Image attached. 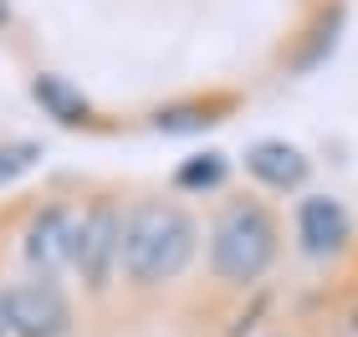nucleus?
Listing matches in <instances>:
<instances>
[{"label": "nucleus", "instance_id": "nucleus-2", "mask_svg": "<svg viewBox=\"0 0 358 337\" xmlns=\"http://www.w3.org/2000/svg\"><path fill=\"white\" fill-rule=\"evenodd\" d=\"M276 261V220L256 200L225 204L220 220L210 225V271L225 286H251L266 276Z\"/></svg>", "mask_w": 358, "mask_h": 337}, {"label": "nucleus", "instance_id": "nucleus-11", "mask_svg": "<svg viewBox=\"0 0 358 337\" xmlns=\"http://www.w3.org/2000/svg\"><path fill=\"white\" fill-rule=\"evenodd\" d=\"M338 26H343V10H328V15L317 21V31H313V46H307V52L297 57V67H302V72H313L317 61H322V57H328L333 46H338Z\"/></svg>", "mask_w": 358, "mask_h": 337}, {"label": "nucleus", "instance_id": "nucleus-8", "mask_svg": "<svg viewBox=\"0 0 358 337\" xmlns=\"http://www.w3.org/2000/svg\"><path fill=\"white\" fill-rule=\"evenodd\" d=\"M210 123H220L215 103H179V107H159L154 112L159 133H200V128H210Z\"/></svg>", "mask_w": 358, "mask_h": 337}, {"label": "nucleus", "instance_id": "nucleus-13", "mask_svg": "<svg viewBox=\"0 0 358 337\" xmlns=\"http://www.w3.org/2000/svg\"><path fill=\"white\" fill-rule=\"evenodd\" d=\"M348 322H353V337H358V307H353V317H348Z\"/></svg>", "mask_w": 358, "mask_h": 337}, {"label": "nucleus", "instance_id": "nucleus-3", "mask_svg": "<svg viewBox=\"0 0 358 337\" xmlns=\"http://www.w3.org/2000/svg\"><path fill=\"white\" fill-rule=\"evenodd\" d=\"M72 266L92 292H108L113 271H123V215L108 200H97L83 215V225H77V261Z\"/></svg>", "mask_w": 358, "mask_h": 337}, {"label": "nucleus", "instance_id": "nucleus-14", "mask_svg": "<svg viewBox=\"0 0 358 337\" xmlns=\"http://www.w3.org/2000/svg\"><path fill=\"white\" fill-rule=\"evenodd\" d=\"M6 332H10V327H6V312H0V337H6Z\"/></svg>", "mask_w": 358, "mask_h": 337}, {"label": "nucleus", "instance_id": "nucleus-12", "mask_svg": "<svg viewBox=\"0 0 358 337\" xmlns=\"http://www.w3.org/2000/svg\"><path fill=\"white\" fill-rule=\"evenodd\" d=\"M31 153H36V149H26V143H21V149H6V153H0V184H6L10 174H21V169L31 164Z\"/></svg>", "mask_w": 358, "mask_h": 337}, {"label": "nucleus", "instance_id": "nucleus-6", "mask_svg": "<svg viewBox=\"0 0 358 337\" xmlns=\"http://www.w3.org/2000/svg\"><path fill=\"white\" fill-rule=\"evenodd\" d=\"M348 235H353V220L333 195H307L297 204V240H302L307 255L328 261V255H338L348 246Z\"/></svg>", "mask_w": 358, "mask_h": 337}, {"label": "nucleus", "instance_id": "nucleus-7", "mask_svg": "<svg viewBox=\"0 0 358 337\" xmlns=\"http://www.w3.org/2000/svg\"><path fill=\"white\" fill-rule=\"evenodd\" d=\"M307 153L297 149V143H287V138H256L251 149H246V174L251 179H262L266 189H302L307 179Z\"/></svg>", "mask_w": 358, "mask_h": 337}, {"label": "nucleus", "instance_id": "nucleus-5", "mask_svg": "<svg viewBox=\"0 0 358 337\" xmlns=\"http://www.w3.org/2000/svg\"><path fill=\"white\" fill-rule=\"evenodd\" d=\"M0 312H6L10 337H62L67 332V301L52 281H21L0 292Z\"/></svg>", "mask_w": 358, "mask_h": 337}, {"label": "nucleus", "instance_id": "nucleus-4", "mask_svg": "<svg viewBox=\"0 0 358 337\" xmlns=\"http://www.w3.org/2000/svg\"><path fill=\"white\" fill-rule=\"evenodd\" d=\"M77 225L83 220H77L67 204H46V210L31 215L21 250H26V266L36 271V281H57L62 271L77 261Z\"/></svg>", "mask_w": 358, "mask_h": 337}, {"label": "nucleus", "instance_id": "nucleus-10", "mask_svg": "<svg viewBox=\"0 0 358 337\" xmlns=\"http://www.w3.org/2000/svg\"><path fill=\"white\" fill-rule=\"evenodd\" d=\"M220 179H225V153H194L189 164L174 169L179 189H220Z\"/></svg>", "mask_w": 358, "mask_h": 337}, {"label": "nucleus", "instance_id": "nucleus-1", "mask_svg": "<svg viewBox=\"0 0 358 337\" xmlns=\"http://www.w3.org/2000/svg\"><path fill=\"white\" fill-rule=\"evenodd\" d=\"M194 220L164 200H143L123 215V276L134 286H164L194 255Z\"/></svg>", "mask_w": 358, "mask_h": 337}, {"label": "nucleus", "instance_id": "nucleus-9", "mask_svg": "<svg viewBox=\"0 0 358 337\" xmlns=\"http://www.w3.org/2000/svg\"><path fill=\"white\" fill-rule=\"evenodd\" d=\"M31 92H36V103H46L62 123H83V118H87V103L77 98L62 77H36V87H31Z\"/></svg>", "mask_w": 358, "mask_h": 337}]
</instances>
